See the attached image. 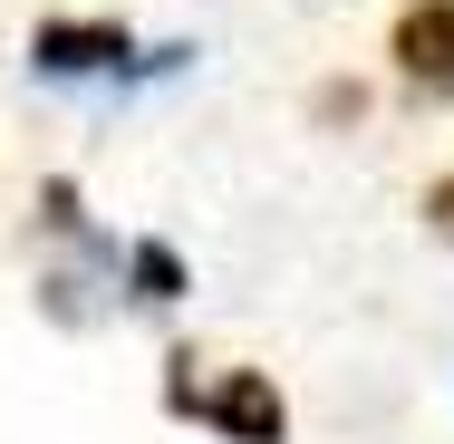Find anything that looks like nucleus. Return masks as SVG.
Instances as JSON below:
<instances>
[{"label":"nucleus","mask_w":454,"mask_h":444,"mask_svg":"<svg viewBox=\"0 0 454 444\" xmlns=\"http://www.w3.org/2000/svg\"><path fill=\"white\" fill-rule=\"evenodd\" d=\"M29 68L39 78H126L136 68V39L116 19H39L29 29Z\"/></svg>","instance_id":"nucleus-1"},{"label":"nucleus","mask_w":454,"mask_h":444,"mask_svg":"<svg viewBox=\"0 0 454 444\" xmlns=\"http://www.w3.org/2000/svg\"><path fill=\"white\" fill-rule=\"evenodd\" d=\"M193 416H203L223 444H290V406H280V386L262 377V367H232L223 386H203Z\"/></svg>","instance_id":"nucleus-2"},{"label":"nucleus","mask_w":454,"mask_h":444,"mask_svg":"<svg viewBox=\"0 0 454 444\" xmlns=\"http://www.w3.org/2000/svg\"><path fill=\"white\" fill-rule=\"evenodd\" d=\"M387 58H396L406 88L454 97V0H406L396 29H387Z\"/></svg>","instance_id":"nucleus-3"},{"label":"nucleus","mask_w":454,"mask_h":444,"mask_svg":"<svg viewBox=\"0 0 454 444\" xmlns=\"http://www.w3.org/2000/svg\"><path fill=\"white\" fill-rule=\"evenodd\" d=\"M126 280H136V300H184V261H175V242H136L126 252Z\"/></svg>","instance_id":"nucleus-4"},{"label":"nucleus","mask_w":454,"mask_h":444,"mask_svg":"<svg viewBox=\"0 0 454 444\" xmlns=\"http://www.w3.org/2000/svg\"><path fill=\"white\" fill-rule=\"evenodd\" d=\"M426 213H435V232H454V183H435V193H426Z\"/></svg>","instance_id":"nucleus-5"}]
</instances>
